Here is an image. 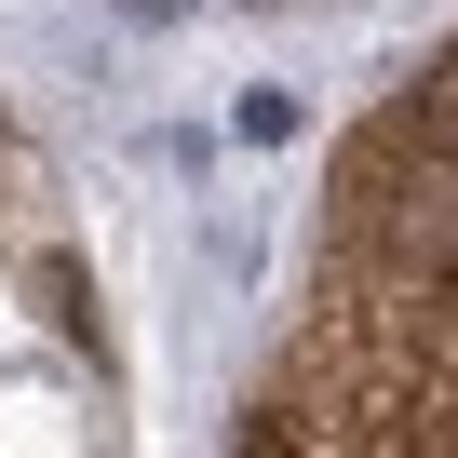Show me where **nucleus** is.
<instances>
[{"mask_svg": "<svg viewBox=\"0 0 458 458\" xmlns=\"http://www.w3.org/2000/svg\"><path fill=\"white\" fill-rule=\"evenodd\" d=\"M229 122H243V148H284V135H297V95H284V81H257Z\"/></svg>", "mask_w": 458, "mask_h": 458, "instance_id": "nucleus-1", "label": "nucleus"}, {"mask_svg": "<svg viewBox=\"0 0 458 458\" xmlns=\"http://www.w3.org/2000/svg\"><path fill=\"white\" fill-rule=\"evenodd\" d=\"M28 284H41V310H55V324H68V337H95V310H81V270H68V257H41V270H28Z\"/></svg>", "mask_w": 458, "mask_h": 458, "instance_id": "nucleus-2", "label": "nucleus"}]
</instances>
